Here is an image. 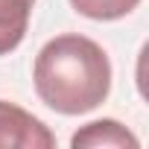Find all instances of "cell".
<instances>
[{"label":"cell","mask_w":149,"mask_h":149,"mask_svg":"<svg viewBox=\"0 0 149 149\" xmlns=\"http://www.w3.org/2000/svg\"><path fill=\"white\" fill-rule=\"evenodd\" d=\"M35 0H0V56H9L26 35Z\"/></svg>","instance_id":"obj_4"},{"label":"cell","mask_w":149,"mask_h":149,"mask_svg":"<svg viewBox=\"0 0 149 149\" xmlns=\"http://www.w3.org/2000/svg\"><path fill=\"white\" fill-rule=\"evenodd\" d=\"M70 146L79 149V146H129V149H137L140 140L117 120H94L88 126H82L76 134L70 137Z\"/></svg>","instance_id":"obj_3"},{"label":"cell","mask_w":149,"mask_h":149,"mask_svg":"<svg viewBox=\"0 0 149 149\" xmlns=\"http://www.w3.org/2000/svg\"><path fill=\"white\" fill-rule=\"evenodd\" d=\"M15 146V149H53L56 137L53 132L32 117L29 111H24L15 102L0 100V149Z\"/></svg>","instance_id":"obj_2"},{"label":"cell","mask_w":149,"mask_h":149,"mask_svg":"<svg viewBox=\"0 0 149 149\" xmlns=\"http://www.w3.org/2000/svg\"><path fill=\"white\" fill-rule=\"evenodd\" d=\"M140 0H70V6L91 21H117L137 9Z\"/></svg>","instance_id":"obj_5"},{"label":"cell","mask_w":149,"mask_h":149,"mask_svg":"<svg viewBox=\"0 0 149 149\" xmlns=\"http://www.w3.org/2000/svg\"><path fill=\"white\" fill-rule=\"evenodd\" d=\"M35 94L58 114H88L111 91V61L105 50L79 32L56 35L41 47L32 67Z\"/></svg>","instance_id":"obj_1"}]
</instances>
